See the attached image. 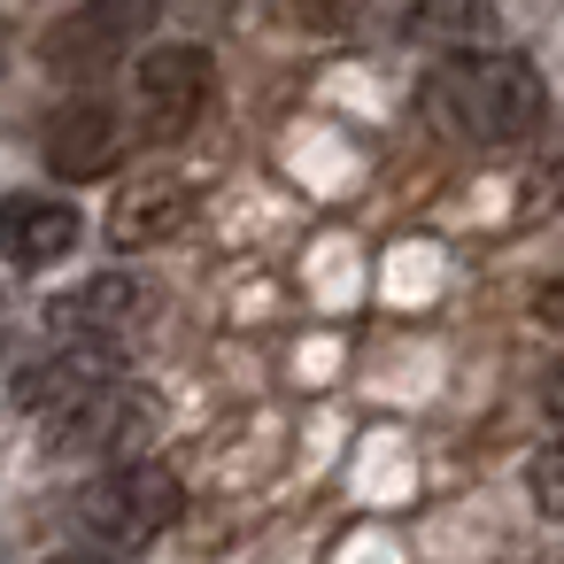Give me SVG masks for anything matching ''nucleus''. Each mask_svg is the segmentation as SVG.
<instances>
[{
    "label": "nucleus",
    "mask_w": 564,
    "mask_h": 564,
    "mask_svg": "<svg viewBox=\"0 0 564 564\" xmlns=\"http://www.w3.org/2000/svg\"><path fill=\"white\" fill-rule=\"evenodd\" d=\"M417 117L464 148H518L541 132L549 117V86L525 55H502V47H464V55H441L425 78H417Z\"/></svg>",
    "instance_id": "nucleus-1"
},
{
    "label": "nucleus",
    "mask_w": 564,
    "mask_h": 564,
    "mask_svg": "<svg viewBox=\"0 0 564 564\" xmlns=\"http://www.w3.org/2000/svg\"><path fill=\"white\" fill-rule=\"evenodd\" d=\"M186 518V487L178 471L132 456V464H101L78 495H70V525L101 549H148Z\"/></svg>",
    "instance_id": "nucleus-2"
},
{
    "label": "nucleus",
    "mask_w": 564,
    "mask_h": 564,
    "mask_svg": "<svg viewBox=\"0 0 564 564\" xmlns=\"http://www.w3.org/2000/svg\"><path fill=\"white\" fill-rule=\"evenodd\" d=\"M148 24H155V0H78L70 17L40 32V63L55 78H109L117 63L140 55Z\"/></svg>",
    "instance_id": "nucleus-3"
},
{
    "label": "nucleus",
    "mask_w": 564,
    "mask_h": 564,
    "mask_svg": "<svg viewBox=\"0 0 564 564\" xmlns=\"http://www.w3.org/2000/svg\"><path fill=\"white\" fill-rule=\"evenodd\" d=\"M155 425H163V394L140 387V379H109V387H94L78 410L55 417L47 448H55V456H94V464H132V456L155 441Z\"/></svg>",
    "instance_id": "nucleus-4"
},
{
    "label": "nucleus",
    "mask_w": 564,
    "mask_h": 564,
    "mask_svg": "<svg viewBox=\"0 0 564 564\" xmlns=\"http://www.w3.org/2000/svg\"><path fill=\"white\" fill-rule=\"evenodd\" d=\"M132 101H140V124L155 140H178L209 117L217 101V55L202 40H163V47H140L132 63Z\"/></svg>",
    "instance_id": "nucleus-5"
},
{
    "label": "nucleus",
    "mask_w": 564,
    "mask_h": 564,
    "mask_svg": "<svg viewBox=\"0 0 564 564\" xmlns=\"http://www.w3.org/2000/svg\"><path fill=\"white\" fill-rule=\"evenodd\" d=\"M202 217V186L178 178V171H140L109 194V217H101V240L117 256H155L171 240H186Z\"/></svg>",
    "instance_id": "nucleus-6"
},
{
    "label": "nucleus",
    "mask_w": 564,
    "mask_h": 564,
    "mask_svg": "<svg viewBox=\"0 0 564 564\" xmlns=\"http://www.w3.org/2000/svg\"><path fill=\"white\" fill-rule=\"evenodd\" d=\"M124 155H132V117H124L117 101H101V94L63 101V109L47 117V132H40V163H47L55 178H70V186L117 178Z\"/></svg>",
    "instance_id": "nucleus-7"
},
{
    "label": "nucleus",
    "mask_w": 564,
    "mask_h": 564,
    "mask_svg": "<svg viewBox=\"0 0 564 564\" xmlns=\"http://www.w3.org/2000/svg\"><path fill=\"white\" fill-rule=\"evenodd\" d=\"M155 302H163V286L155 279H140V271H94L86 286H70L55 310H47V325L63 333V340H124V333H140V325H155Z\"/></svg>",
    "instance_id": "nucleus-8"
},
{
    "label": "nucleus",
    "mask_w": 564,
    "mask_h": 564,
    "mask_svg": "<svg viewBox=\"0 0 564 564\" xmlns=\"http://www.w3.org/2000/svg\"><path fill=\"white\" fill-rule=\"evenodd\" d=\"M78 240H86L78 202H63V194H0V256L17 271H55V263H70Z\"/></svg>",
    "instance_id": "nucleus-9"
},
{
    "label": "nucleus",
    "mask_w": 564,
    "mask_h": 564,
    "mask_svg": "<svg viewBox=\"0 0 564 564\" xmlns=\"http://www.w3.org/2000/svg\"><path fill=\"white\" fill-rule=\"evenodd\" d=\"M117 371H109V348L101 340H63V348H47V356H32L17 379H9V394H17V410H32V417H63V410H78L94 387H109Z\"/></svg>",
    "instance_id": "nucleus-10"
},
{
    "label": "nucleus",
    "mask_w": 564,
    "mask_h": 564,
    "mask_svg": "<svg viewBox=\"0 0 564 564\" xmlns=\"http://www.w3.org/2000/svg\"><path fill=\"white\" fill-rule=\"evenodd\" d=\"M379 32L441 47V55H464V47H487L502 32V17L487 9V0H387V24Z\"/></svg>",
    "instance_id": "nucleus-11"
},
{
    "label": "nucleus",
    "mask_w": 564,
    "mask_h": 564,
    "mask_svg": "<svg viewBox=\"0 0 564 564\" xmlns=\"http://www.w3.org/2000/svg\"><path fill=\"white\" fill-rule=\"evenodd\" d=\"M294 32H325V40H348V32H379L387 24V0H279Z\"/></svg>",
    "instance_id": "nucleus-12"
},
{
    "label": "nucleus",
    "mask_w": 564,
    "mask_h": 564,
    "mask_svg": "<svg viewBox=\"0 0 564 564\" xmlns=\"http://www.w3.org/2000/svg\"><path fill=\"white\" fill-rule=\"evenodd\" d=\"M525 495H533V510H541V518H556V525H564V433H556V441H541V448L525 456Z\"/></svg>",
    "instance_id": "nucleus-13"
},
{
    "label": "nucleus",
    "mask_w": 564,
    "mask_h": 564,
    "mask_svg": "<svg viewBox=\"0 0 564 564\" xmlns=\"http://www.w3.org/2000/svg\"><path fill=\"white\" fill-rule=\"evenodd\" d=\"M533 317H541V325H549V333H564V271H556V279H541V286H533Z\"/></svg>",
    "instance_id": "nucleus-14"
},
{
    "label": "nucleus",
    "mask_w": 564,
    "mask_h": 564,
    "mask_svg": "<svg viewBox=\"0 0 564 564\" xmlns=\"http://www.w3.org/2000/svg\"><path fill=\"white\" fill-rule=\"evenodd\" d=\"M541 410H549V417H564V364H549V371H541Z\"/></svg>",
    "instance_id": "nucleus-15"
},
{
    "label": "nucleus",
    "mask_w": 564,
    "mask_h": 564,
    "mask_svg": "<svg viewBox=\"0 0 564 564\" xmlns=\"http://www.w3.org/2000/svg\"><path fill=\"white\" fill-rule=\"evenodd\" d=\"M47 564H132V556H117V549H70V556H47Z\"/></svg>",
    "instance_id": "nucleus-16"
},
{
    "label": "nucleus",
    "mask_w": 564,
    "mask_h": 564,
    "mask_svg": "<svg viewBox=\"0 0 564 564\" xmlns=\"http://www.w3.org/2000/svg\"><path fill=\"white\" fill-rule=\"evenodd\" d=\"M556 564H564V556H556Z\"/></svg>",
    "instance_id": "nucleus-17"
}]
</instances>
